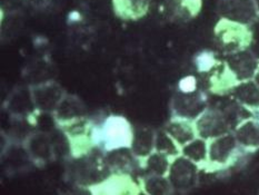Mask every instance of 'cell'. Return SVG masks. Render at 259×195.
<instances>
[{"label": "cell", "instance_id": "1", "mask_svg": "<svg viewBox=\"0 0 259 195\" xmlns=\"http://www.w3.org/2000/svg\"><path fill=\"white\" fill-rule=\"evenodd\" d=\"M135 127L126 116L110 114L95 123L94 142L96 149L105 154L120 149H131Z\"/></svg>", "mask_w": 259, "mask_h": 195}, {"label": "cell", "instance_id": "2", "mask_svg": "<svg viewBox=\"0 0 259 195\" xmlns=\"http://www.w3.org/2000/svg\"><path fill=\"white\" fill-rule=\"evenodd\" d=\"M249 153L240 146L234 132L226 133L208 141V161L204 167L210 171L226 170Z\"/></svg>", "mask_w": 259, "mask_h": 195}, {"label": "cell", "instance_id": "3", "mask_svg": "<svg viewBox=\"0 0 259 195\" xmlns=\"http://www.w3.org/2000/svg\"><path fill=\"white\" fill-rule=\"evenodd\" d=\"M95 123L87 116L80 117L66 124L59 125V131L63 133L68 145L69 154L78 160L92 154L96 148L94 142Z\"/></svg>", "mask_w": 259, "mask_h": 195}, {"label": "cell", "instance_id": "4", "mask_svg": "<svg viewBox=\"0 0 259 195\" xmlns=\"http://www.w3.org/2000/svg\"><path fill=\"white\" fill-rule=\"evenodd\" d=\"M215 41L224 55L248 49L252 45L251 27L221 18L215 26Z\"/></svg>", "mask_w": 259, "mask_h": 195}, {"label": "cell", "instance_id": "5", "mask_svg": "<svg viewBox=\"0 0 259 195\" xmlns=\"http://www.w3.org/2000/svg\"><path fill=\"white\" fill-rule=\"evenodd\" d=\"M89 193L97 195H116L144 194L142 183L134 180L131 173L112 172L104 180L88 186Z\"/></svg>", "mask_w": 259, "mask_h": 195}, {"label": "cell", "instance_id": "6", "mask_svg": "<svg viewBox=\"0 0 259 195\" xmlns=\"http://www.w3.org/2000/svg\"><path fill=\"white\" fill-rule=\"evenodd\" d=\"M199 165L190 161L183 154L171 160L167 177L169 178L172 188L176 191H186L196 186L198 182Z\"/></svg>", "mask_w": 259, "mask_h": 195}, {"label": "cell", "instance_id": "7", "mask_svg": "<svg viewBox=\"0 0 259 195\" xmlns=\"http://www.w3.org/2000/svg\"><path fill=\"white\" fill-rule=\"evenodd\" d=\"M31 96L38 111L54 114L59 104L68 94L59 83L46 81L30 86Z\"/></svg>", "mask_w": 259, "mask_h": 195}, {"label": "cell", "instance_id": "8", "mask_svg": "<svg viewBox=\"0 0 259 195\" xmlns=\"http://www.w3.org/2000/svg\"><path fill=\"white\" fill-rule=\"evenodd\" d=\"M221 18L251 26L259 18L256 0H218Z\"/></svg>", "mask_w": 259, "mask_h": 195}, {"label": "cell", "instance_id": "9", "mask_svg": "<svg viewBox=\"0 0 259 195\" xmlns=\"http://www.w3.org/2000/svg\"><path fill=\"white\" fill-rule=\"evenodd\" d=\"M207 107V98L205 94L200 91L191 94L176 92L170 103L172 116L183 117V119L191 121H195Z\"/></svg>", "mask_w": 259, "mask_h": 195}, {"label": "cell", "instance_id": "10", "mask_svg": "<svg viewBox=\"0 0 259 195\" xmlns=\"http://www.w3.org/2000/svg\"><path fill=\"white\" fill-rule=\"evenodd\" d=\"M24 148L30 160L38 165H45L55 160V145L52 136L47 133H30L24 139Z\"/></svg>", "mask_w": 259, "mask_h": 195}, {"label": "cell", "instance_id": "11", "mask_svg": "<svg viewBox=\"0 0 259 195\" xmlns=\"http://www.w3.org/2000/svg\"><path fill=\"white\" fill-rule=\"evenodd\" d=\"M225 63L238 82L254 80L259 68V57L250 48L227 55Z\"/></svg>", "mask_w": 259, "mask_h": 195}, {"label": "cell", "instance_id": "12", "mask_svg": "<svg viewBox=\"0 0 259 195\" xmlns=\"http://www.w3.org/2000/svg\"><path fill=\"white\" fill-rule=\"evenodd\" d=\"M202 8V0H165V17L176 24L195 19Z\"/></svg>", "mask_w": 259, "mask_h": 195}, {"label": "cell", "instance_id": "13", "mask_svg": "<svg viewBox=\"0 0 259 195\" xmlns=\"http://www.w3.org/2000/svg\"><path fill=\"white\" fill-rule=\"evenodd\" d=\"M6 109L11 116L18 120L29 119L35 114L37 108L33 103L30 87L16 89L6 102Z\"/></svg>", "mask_w": 259, "mask_h": 195}, {"label": "cell", "instance_id": "14", "mask_svg": "<svg viewBox=\"0 0 259 195\" xmlns=\"http://www.w3.org/2000/svg\"><path fill=\"white\" fill-rule=\"evenodd\" d=\"M150 3L151 0H111V7L119 19L137 21L148 15Z\"/></svg>", "mask_w": 259, "mask_h": 195}, {"label": "cell", "instance_id": "15", "mask_svg": "<svg viewBox=\"0 0 259 195\" xmlns=\"http://www.w3.org/2000/svg\"><path fill=\"white\" fill-rule=\"evenodd\" d=\"M164 131L169 135L182 149L185 145L190 143L197 135L195 121L171 116L164 127Z\"/></svg>", "mask_w": 259, "mask_h": 195}, {"label": "cell", "instance_id": "16", "mask_svg": "<svg viewBox=\"0 0 259 195\" xmlns=\"http://www.w3.org/2000/svg\"><path fill=\"white\" fill-rule=\"evenodd\" d=\"M53 116L56 125L59 126L87 116V108L79 97L67 94L57 109L54 111Z\"/></svg>", "mask_w": 259, "mask_h": 195}, {"label": "cell", "instance_id": "17", "mask_svg": "<svg viewBox=\"0 0 259 195\" xmlns=\"http://www.w3.org/2000/svg\"><path fill=\"white\" fill-rule=\"evenodd\" d=\"M235 102L251 111L259 109V85L254 81L239 82L230 92Z\"/></svg>", "mask_w": 259, "mask_h": 195}, {"label": "cell", "instance_id": "18", "mask_svg": "<svg viewBox=\"0 0 259 195\" xmlns=\"http://www.w3.org/2000/svg\"><path fill=\"white\" fill-rule=\"evenodd\" d=\"M234 134L243 148L254 153L259 149V121L255 117L244 121L235 128Z\"/></svg>", "mask_w": 259, "mask_h": 195}, {"label": "cell", "instance_id": "19", "mask_svg": "<svg viewBox=\"0 0 259 195\" xmlns=\"http://www.w3.org/2000/svg\"><path fill=\"white\" fill-rule=\"evenodd\" d=\"M156 132L148 127L135 128V136L131 147L132 153L140 161V163L155 152Z\"/></svg>", "mask_w": 259, "mask_h": 195}, {"label": "cell", "instance_id": "20", "mask_svg": "<svg viewBox=\"0 0 259 195\" xmlns=\"http://www.w3.org/2000/svg\"><path fill=\"white\" fill-rule=\"evenodd\" d=\"M170 163L171 159L155 150L142 162V169L147 172V175L167 176Z\"/></svg>", "mask_w": 259, "mask_h": 195}, {"label": "cell", "instance_id": "21", "mask_svg": "<svg viewBox=\"0 0 259 195\" xmlns=\"http://www.w3.org/2000/svg\"><path fill=\"white\" fill-rule=\"evenodd\" d=\"M182 154L200 167H204L208 161V141L196 137L182 148Z\"/></svg>", "mask_w": 259, "mask_h": 195}, {"label": "cell", "instance_id": "22", "mask_svg": "<svg viewBox=\"0 0 259 195\" xmlns=\"http://www.w3.org/2000/svg\"><path fill=\"white\" fill-rule=\"evenodd\" d=\"M142 186L144 189V194H172L175 189L172 188L169 178L167 176L160 175H147L142 181Z\"/></svg>", "mask_w": 259, "mask_h": 195}, {"label": "cell", "instance_id": "23", "mask_svg": "<svg viewBox=\"0 0 259 195\" xmlns=\"http://www.w3.org/2000/svg\"><path fill=\"white\" fill-rule=\"evenodd\" d=\"M155 150L168 156L171 160L182 154V149L164 130L156 133Z\"/></svg>", "mask_w": 259, "mask_h": 195}, {"label": "cell", "instance_id": "24", "mask_svg": "<svg viewBox=\"0 0 259 195\" xmlns=\"http://www.w3.org/2000/svg\"><path fill=\"white\" fill-rule=\"evenodd\" d=\"M193 63L199 74H209L221 61L218 60L216 54L211 50H201L194 56Z\"/></svg>", "mask_w": 259, "mask_h": 195}, {"label": "cell", "instance_id": "25", "mask_svg": "<svg viewBox=\"0 0 259 195\" xmlns=\"http://www.w3.org/2000/svg\"><path fill=\"white\" fill-rule=\"evenodd\" d=\"M198 89V80L194 75H187L180 78L177 83V92L183 94L195 93Z\"/></svg>", "mask_w": 259, "mask_h": 195}, {"label": "cell", "instance_id": "26", "mask_svg": "<svg viewBox=\"0 0 259 195\" xmlns=\"http://www.w3.org/2000/svg\"><path fill=\"white\" fill-rule=\"evenodd\" d=\"M250 27L252 31V45L250 49L259 57V18Z\"/></svg>", "mask_w": 259, "mask_h": 195}, {"label": "cell", "instance_id": "27", "mask_svg": "<svg viewBox=\"0 0 259 195\" xmlns=\"http://www.w3.org/2000/svg\"><path fill=\"white\" fill-rule=\"evenodd\" d=\"M81 15L79 11L77 10H72L68 14V21L70 24H75V22H79L81 20Z\"/></svg>", "mask_w": 259, "mask_h": 195}, {"label": "cell", "instance_id": "28", "mask_svg": "<svg viewBox=\"0 0 259 195\" xmlns=\"http://www.w3.org/2000/svg\"><path fill=\"white\" fill-rule=\"evenodd\" d=\"M254 81L259 85V68H258V70H257V72H256V75H255V77H254Z\"/></svg>", "mask_w": 259, "mask_h": 195}, {"label": "cell", "instance_id": "29", "mask_svg": "<svg viewBox=\"0 0 259 195\" xmlns=\"http://www.w3.org/2000/svg\"><path fill=\"white\" fill-rule=\"evenodd\" d=\"M256 5H257V8H258V11H259V0H256Z\"/></svg>", "mask_w": 259, "mask_h": 195}]
</instances>
